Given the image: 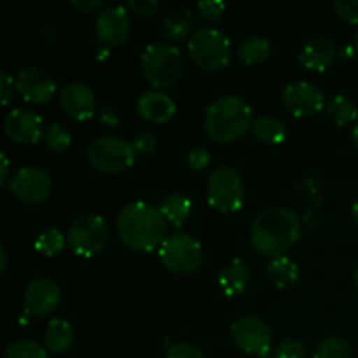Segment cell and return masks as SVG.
Wrapping results in <instances>:
<instances>
[{"mask_svg":"<svg viewBox=\"0 0 358 358\" xmlns=\"http://www.w3.org/2000/svg\"><path fill=\"white\" fill-rule=\"evenodd\" d=\"M115 229L128 248L135 252H152L166 240L168 222L159 208L145 201H136L119 212Z\"/></svg>","mask_w":358,"mask_h":358,"instance_id":"obj_2","label":"cell"},{"mask_svg":"<svg viewBox=\"0 0 358 358\" xmlns=\"http://www.w3.org/2000/svg\"><path fill=\"white\" fill-rule=\"evenodd\" d=\"M329 119L334 122L338 128L350 124V122L357 121L358 117V107L352 98L345 96V94H336L325 105Z\"/></svg>","mask_w":358,"mask_h":358,"instance_id":"obj_26","label":"cell"},{"mask_svg":"<svg viewBox=\"0 0 358 358\" xmlns=\"http://www.w3.org/2000/svg\"><path fill=\"white\" fill-rule=\"evenodd\" d=\"M0 159H2V170H0V184H9V182H7V175H9V159H7L6 154H2V156H0Z\"/></svg>","mask_w":358,"mask_h":358,"instance_id":"obj_42","label":"cell"},{"mask_svg":"<svg viewBox=\"0 0 358 358\" xmlns=\"http://www.w3.org/2000/svg\"><path fill=\"white\" fill-rule=\"evenodd\" d=\"M136 152L131 143L117 135H103L94 138L87 147V161L101 173H122L135 163Z\"/></svg>","mask_w":358,"mask_h":358,"instance_id":"obj_6","label":"cell"},{"mask_svg":"<svg viewBox=\"0 0 358 358\" xmlns=\"http://www.w3.org/2000/svg\"><path fill=\"white\" fill-rule=\"evenodd\" d=\"M210 161H212V156H210V150L205 149V147H194V149L187 154V163L192 170H205L210 164Z\"/></svg>","mask_w":358,"mask_h":358,"instance_id":"obj_38","label":"cell"},{"mask_svg":"<svg viewBox=\"0 0 358 358\" xmlns=\"http://www.w3.org/2000/svg\"><path fill=\"white\" fill-rule=\"evenodd\" d=\"M250 283V268L241 259H233L226 268L220 271L219 285L227 297L241 296Z\"/></svg>","mask_w":358,"mask_h":358,"instance_id":"obj_20","label":"cell"},{"mask_svg":"<svg viewBox=\"0 0 358 358\" xmlns=\"http://www.w3.org/2000/svg\"><path fill=\"white\" fill-rule=\"evenodd\" d=\"M275 358H306V345L301 339H285L276 346Z\"/></svg>","mask_w":358,"mask_h":358,"instance_id":"obj_32","label":"cell"},{"mask_svg":"<svg viewBox=\"0 0 358 358\" xmlns=\"http://www.w3.org/2000/svg\"><path fill=\"white\" fill-rule=\"evenodd\" d=\"M3 133L14 143H37L42 131V117L30 108H14L3 119Z\"/></svg>","mask_w":358,"mask_h":358,"instance_id":"obj_15","label":"cell"},{"mask_svg":"<svg viewBox=\"0 0 358 358\" xmlns=\"http://www.w3.org/2000/svg\"><path fill=\"white\" fill-rule=\"evenodd\" d=\"M3 358H48V352L37 341L17 339L7 346Z\"/></svg>","mask_w":358,"mask_h":358,"instance_id":"obj_31","label":"cell"},{"mask_svg":"<svg viewBox=\"0 0 358 358\" xmlns=\"http://www.w3.org/2000/svg\"><path fill=\"white\" fill-rule=\"evenodd\" d=\"M73 338L76 334H73V327L70 325V322L63 320V318H52L45 327V350H49V353L52 355H63L72 348Z\"/></svg>","mask_w":358,"mask_h":358,"instance_id":"obj_21","label":"cell"},{"mask_svg":"<svg viewBox=\"0 0 358 358\" xmlns=\"http://www.w3.org/2000/svg\"><path fill=\"white\" fill-rule=\"evenodd\" d=\"M16 91L28 103L42 105L55 96L56 83L41 66H24L16 76Z\"/></svg>","mask_w":358,"mask_h":358,"instance_id":"obj_14","label":"cell"},{"mask_svg":"<svg viewBox=\"0 0 358 358\" xmlns=\"http://www.w3.org/2000/svg\"><path fill=\"white\" fill-rule=\"evenodd\" d=\"M231 338L247 355L266 358L271 352V331L266 322L252 315H245L231 325Z\"/></svg>","mask_w":358,"mask_h":358,"instance_id":"obj_11","label":"cell"},{"mask_svg":"<svg viewBox=\"0 0 358 358\" xmlns=\"http://www.w3.org/2000/svg\"><path fill=\"white\" fill-rule=\"evenodd\" d=\"M7 261H9V257H7V250H6V245H0V273H6L7 269Z\"/></svg>","mask_w":358,"mask_h":358,"instance_id":"obj_43","label":"cell"},{"mask_svg":"<svg viewBox=\"0 0 358 358\" xmlns=\"http://www.w3.org/2000/svg\"><path fill=\"white\" fill-rule=\"evenodd\" d=\"M131 147L136 154H143V156H150L156 152L157 149V140L154 133L150 131H140L133 136Z\"/></svg>","mask_w":358,"mask_h":358,"instance_id":"obj_34","label":"cell"},{"mask_svg":"<svg viewBox=\"0 0 358 358\" xmlns=\"http://www.w3.org/2000/svg\"><path fill=\"white\" fill-rule=\"evenodd\" d=\"M59 107L73 121H87L96 110V96L84 83H69L59 93Z\"/></svg>","mask_w":358,"mask_h":358,"instance_id":"obj_17","label":"cell"},{"mask_svg":"<svg viewBox=\"0 0 358 358\" xmlns=\"http://www.w3.org/2000/svg\"><path fill=\"white\" fill-rule=\"evenodd\" d=\"M110 238V229L103 217L83 215L73 220L66 233V241L72 252L80 257H93L103 250Z\"/></svg>","mask_w":358,"mask_h":358,"instance_id":"obj_9","label":"cell"},{"mask_svg":"<svg viewBox=\"0 0 358 358\" xmlns=\"http://www.w3.org/2000/svg\"><path fill=\"white\" fill-rule=\"evenodd\" d=\"M336 13L350 24H358V0H334Z\"/></svg>","mask_w":358,"mask_h":358,"instance_id":"obj_35","label":"cell"},{"mask_svg":"<svg viewBox=\"0 0 358 358\" xmlns=\"http://www.w3.org/2000/svg\"><path fill=\"white\" fill-rule=\"evenodd\" d=\"M301 238V220L285 206H273L255 217L250 227V241L255 252L266 257H283Z\"/></svg>","mask_w":358,"mask_h":358,"instance_id":"obj_1","label":"cell"},{"mask_svg":"<svg viewBox=\"0 0 358 358\" xmlns=\"http://www.w3.org/2000/svg\"><path fill=\"white\" fill-rule=\"evenodd\" d=\"M353 143H355V149L358 152V122H357L355 128H353Z\"/></svg>","mask_w":358,"mask_h":358,"instance_id":"obj_45","label":"cell"},{"mask_svg":"<svg viewBox=\"0 0 358 358\" xmlns=\"http://www.w3.org/2000/svg\"><path fill=\"white\" fill-rule=\"evenodd\" d=\"M206 196L212 208L224 213L238 212L245 199L243 178L231 166L217 168L208 177Z\"/></svg>","mask_w":358,"mask_h":358,"instance_id":"obj_8","label":"cell"},{"mask_svg":"<svg viewBox=\"0 0 358 358\" xmlns=\"http://www.w3.org/2000/svg\"><path fill=\"white\" fill-rule=\"evenodd\" d=\"M353 348L341 336L325 338L315 350L313 358H352Z\"/></svg>","mask_w":358,"mask_h":358,"instance_id":"obj_29","label":"cell"},{"mask_svg":"<svg viewBox=\"0 0 358 358\" xmlns=\"http://www.w3.org/2000/svg\"><path fill=\"white\" fill-rule=\"evenodd\" d=\"M352 219H353V222H355L357 227H358V201L353 203V206H352Z\"/></svg>","mask_w":358,"mask_h":358,"instance_id":"obj_44","label":"cell"},{"mask_svg":"<svg viewBox=\"0 0 358 358\" xmlns=\"http://www.w3.org/2000/svg\"><path fill=\"white\" fill-rule=\"evenodd\" d=\"M266 275H268L269 282L275 287L289 289V287H294L299 282L301 273L296 262L283 255V257H276L269 261V264L266 266Z\"/></svg>","mask_w":358,"mask_h":358,"instance_id":"obj_23","label":"cell"},{"mask_svg":"<svg viewBox=\"0 0 358 358\" xmlns=\"http://www.w3.org/2000/svg\"><path fill=\"white\" fill-rule=\"evenodd\" d=\"M14 91H16V79L7 70H2L0 72V103L3 107H7L13 101Z\"/></svg>","mask_w":358,"mask_h":358,"instance_id":"obj_37","label":"cell"},{"mask_svg":"<svg viewBox=\"0 0 358 358\" xmlns=\"http://www.w3.org/2000/svg\"><path fill=\"white\" fill-rule=\"evenodd\" d=\"M250 131L257 142L266 143V145H276L285 140L287 126L282 119L275 117V115H261L254 121Z\"/></svg>","mask_w":358,"mask_h":358,"instance_id":"obj_22","label":"cell"},{"mask_svg":"<svg viewBox=\"0 0 358 358\" xmlns=\"http://www.w3.org/2000/svg\"><path fill=\"white\" fill-rule=\"evenodd\" d=\"M252 107L238 94L217 98L206 107L203 128L210 140L217 143H231L245 135L254 124Z\"/></svg>","mask_w":358,"mask_h":358,"instance_id":"obj_3","label":"cell"},{"mask_svg":"<svg viewBox=\"0 0 358 358\" xmlns=\"http://www.w3.org/2000/svg\"><path fill=\"white\" fill-rule=\"evenodd\" d=\"M126 7L138 16L149 17L159 9V2L157 0H128Z\"/></svg>","mask_w":358,"mask_h":358,"instance_id":"obj_39","label":"cell"},{"mask_svg":"<svg viewBox=\"0 0 358 358\" xmlns=\"http://www.w3.org/2000/svg\"><path fill=\"white\" fill-rule=\"evenodd\" d=\"M164 358H205L201 350L191 343H175L166 350Z\"/></svg>","mask_w":358,"mask_h":358,"instance_id":"obj_36","label":"cell"},{"mask_svg":"<svg viewBox=\"0 0 358 358\" xmlns=\"http://www.w3.org/2000/svg\"><path fill=\"white\" fill-rule=\"evenodd\" d=\"M66 243L69 241H66V236H63L62 231L56 229V227H48L37 234L34 245L38 254L45 255V257H55L65 250Z\"/></svg>","mask_w":358,"mask_h":358,"instance_id":"obj_28","label":"cell"},{"mask_svg":"<svg viewBox=\"0 0 358 358\" xmlns=\"http://www.w3.org/2000/svg\"><path fill=\"white\" fill-rule=\"evenodd\" d=\"M62 301V290L51 278H37L24 290V310L34 317H48L55 313Z\"/></svg>","mask_w":358,"mask_h":358,"instance_id":"obj_16","label":"cell"},{"mask_svg":"<svg viewBox=\"0 0 358 358\" xmlns=\"http://www.w3.org/2000/svg\"><path fill=\"white\" fill-rule=\"evenodd\" d=\"M353 283H355V287L358 290V268L355 269V273H353Z\"/></svg>","mask_w":358,"mask_h":358,"instance_id":"obj_46","label":"cell"},{"mask_svg":"<svg viewBox=\"0 0 358 358\" xmlns=\"http://www.w3.org/2000/svg\"><path fill=\"white\" fill-rule=\"evenodd\" d=\"M187 51L196 66L201 70H220L231 62L233 44L219 28H199L191 35Z\"/></svg>","mask_w":358,"mask_h":358,"instance_id":"obj_5","label":"cell"},{"mask_svg":"<svg viewBox=\"0 0 358 358\" xmlns=\"http://www.w3.org/2000/svg\"><path fill=\"white\" fill-rule=\"evenodd\" d=\"M94 27L98 41L107 49L124 44L131 34V21L124 6H110L101 10Z\"/></svg>","mask_w":358,"mask_h":358,"instance_id":"obj_13","label":"cell"},{"mask_svg":"<svg viewBox=\"0 0 358 358\" xmlns=\"http://www.w3.org/2000/svg\"><path fill=\"white\" fill-rule=\"evenodd\" d=\"M324 93L320 87L308 80L292 83L283 90V107L294 117L315 115L324 108Z\"/></svg>","mask_w":358,"mask_h":358,"instance_id":"obj_12","label":"cell"},{"mask_svg":"<svg viewBox=\"0 0 358 358\" xmlns=\"http://www.w3.org/2000/svg\"><path fill=\"white\" fill-rule=\"evenodd\" d=\"M159 259L164 268L173 275L189 276L201 266L203 248L199 241L189 234L175 233L159 247Z\"/></svg>","mask_w":358,"mask_h":358,"instance_id":"obj_7","label":"cell"},{"mask_svg":"<svg viewBox=\"0 0 358 358\" xmlns=\"http://www.w3.org/2000/svg\"><path fill=\"white\" fill-rule=\"evenodd\" d=\"M7 187L17 201L27 203V205H38L51 196L52 178L42 168L23 166L14 171Z\"/></svg>","mask_w":358,"mask_h":358,"instance_id":"obj_10","label":"cell"},{"mask_svg":"<svg viewBox=\"0 0 358 358\" xmlns=\"http://www.w3.org/2000/svg\"><path fill=\"white\" fill-rule=\"evenodd\" d=\"M164 34L171 42H182L191 35L194 27V14L191 9L178 7L164 16Z\"/></svg>","mask_w":358,"mask_h":358,"instance_id":"obj_24","label":"cell"},{"mask_svg":"<svg viewBox=\"0 0 358 358\" xmlns=\"http://www.w3.org/2000/svg\"><path fill=\"white\" fill-rule=\"evenodd\" d=\"M42 142L48 147L49 150L56 154H63L72 143V135H70L69 129L63 128L58 122H52L51 126L44 129V135H42Z\"/></svg>","mask_w":358,"mask_h":358,"instance_id":"obj_30","label":"cell"},{"mask_svg":"<svg viewBox=\"0 0 358 358\" xmlns=\"http://www.w3.org/2000/svg\"><path fill=\"white\" fill-rule=\"evenodd\" d=\"M136 110L145 121L163 124L173 117L177 105L171 100V96H168L163 91H147L138 98Z\"/></svg>","mask_w":358,"mask_h":358,"instance_id":"obj_19","label":"cell"},{"mask_svg":"<svg viewBox=\"0 0 358 358\" xmlns=\"http://www.w3.org/2000/svg\"><path fill=\"white\" fill-rule=\"evenodd\" d=\"M98 115H100V121L107 126H117L119 124V114L115 112L114 107L110 105H101L98 108Z\"/></svg>","mask_w":358,"mask_h":358,"instance_id":"obj_41","label":"cell"},{"mask_svg":"<svg viewBox=\"0 0 358 358\" xmlns=\"http://www.w3.org/2000/svg\"><path fill=\"white\" fill-rule=\"evenodd\" d=\"M338 58V48L327 37H317L308 42L299 52V62L311 72H325Z\"/></svg>","mask_w":358,"mask_h":358,"instance_id":"obj_18","label":"cell"},{"mask_svg":"<svg viewBox=\"0 0 358 358\" xmlns=\"http://www.w3.org/2000/svg\"><path fill=\"white\" fill-rule=\"evenodd\" d=\"M353 45H355V51L358 52V31H357V35H355V44H353Z\"/></svg>","mask_w":358,"mask_h":358,"instance_id":"obj_47","label":"cell"},{"mask_svg":"<svg viewBox=\"0 0 358 358\" xmlns=\"http://www.w3.org/2000/svg\"><path fill=\"white\" fill-rule=\"evenodd\" d=\"M140 65L143 77L159 90L175 86L184 72L182 51L170 42H154L147 45L140 56Z\"/></svg>","mask_w":358,"mask_h":358,"instance_id":"obj_4","label":"cell"},{"mask_svg":"<svg viewBox=\"0 0 358 358\" xmlns=\"http://www.w3.org/2000/svg\"><path fill=\"white\" fill-rule=\"evenodd\" d=\"M70 3L83 14L94 13V10H100L103 7V0H72Z\"/></svg>","mask_w":358,"mask_h":358,"instance_id":"obj_40","label":"cell"},{"mask_svg":"<svg viewBox=\"0 0 358 358\" xmlns=\"http://www.w3.org/2000/svg\"><path fill=\"white\" fill-rule=\"evenodd\" d=\"M238 58L247 65H257V63L266 62L271 56V44L266 37L261 35H252L247 37L240 45H238Z\"/></svg>","mask_w":358,"mask_h":358,"instance_id":"obj_27","label":"cell"},{"mask_svg":"<svg viewBox=\"0 0 358 358\" xmlns=\"http://www.w3.org/2000/svg\"><path fill=\"white\" fill-rule=\"evenodd\" d=\"M159 210L168 224H171L173 227H180L187 222L189 215H191L192 203L185 194L171 192V194H168L166 198L163 199Z\"/></svg>","mask_w":358,"mask_h":358,"instance_id":"obj_25","label":"cell"},{"mask_svg":"<svg viewBox=\"0 0 358 358\" xmlns=\"http://www.w3.org/2000/svg\"><path fill=\"white\" fill-rule=\"evenodd\" d=\"M199 16L205 21H210V23H215V21L220 20V16L226 10V3L222 0H205V2H198L196 6Z\"/></svg>","mask_w":358,"mask_h":358,"instance_id":"obj_33","label":"cell"}]
</instances>
